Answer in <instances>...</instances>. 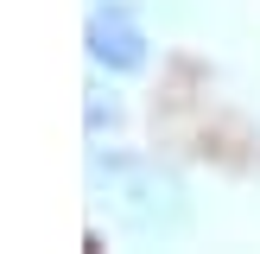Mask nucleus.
Instances as JSON below:
<instances>
[{"instance_id":"f257e3e1","label":"nucleus","mask_w":260,"mask_h":254,"mask_svg":"<svg viewBox=\"0 0 260 254\" xmlns=\"http://www.w3.org/2000/svg\"><path fill=\"white\" fill-rule=\"evenodd\" d=\"M95 184L108 190L114 216H121L134 235H172L190 216L184 184H178L172 172H159L152 159H95Z\"/></svg>"},{"instance_id":"f03ea898","label":"nucleus","mask_w":260,"mask_h":254,"mask_svg":"<svg viewBox=\"0 0 260 254\" xmlns=\"http://www.w3.org/2000/svg\"><path fill=\"white\" fill-rule=\"evenodd\" d=\"M89 57L102 70H114V76L146 70V38L127 19V7H95V19H89Z\"/></svg>"},{"instance_id":"7ed1b4c3","label":"nucleus","mask_w":260,"mask_h":254,"mask_svg":"<svg viewBox=\"0 0 260 254\" xmlns=\"http://www.w3.org/2000/svg\"><path fill=\"white\" fill-rule=\"evenodd\" d=\"M102 127H121V102L102 96V89H89V134H102Z\"/></svg>"}]
</instances>
